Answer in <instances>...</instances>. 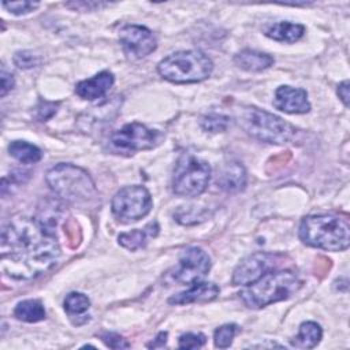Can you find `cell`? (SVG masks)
Listing matches in <instances>:
<instances>
[{
	"instance_id": "obj_27",
	"label": "cell",
	"mask_w": 350,
	"mask_h": 350,
	"mask_svg": "<svg viewBox=\"0 0 350 350\" xmlns=\"http://www.w3.org/2000/svg\"><path fill=\"white\" fill-rule=\"evenodd\" d=\"M38 5H40V3H37V1H11V3L4 1L3 3V7L15 15H23V14L31 12Z\"/></svg>"
},
{
	"instance_id": "obj_31",
	"label": "cell",
	"mask_w": 350,
	"mask_h": 350,
	"mask_svg": "<svg viewBox=\"0 0 350 350\" xmlns=\"http://www.w3.org/2000/svg\"><path fill=\"white\" fill-rule=\"evenodd\" d=\"M15 85V81H14V77L12 74L7 72L4 68L1 70V92H0V96L4 97Z\"/></svg>"
},
{
	"instance_id": "obj_3",
	"label": "cell",
	"mask_w": 350,
	"mask_h": 350,
	"mask_svg": "<svg viewBox=\"0 0 350 350\" xmlns=\"http://www.w3.org/2000/svg\"><path fill=\"white\" fill-rule=\"evenodd\" d=\"M302 286L301 279L288 269H272L239 291L241 301L252 309L288 299Z\"/></svg>"
},
{
	"instance_id": "obj_16",
	"label": "cell",
	"mask_w": 350,
	"mask_h": 350,
	"mask_svg": "<svg viewBox=\"0 0 350 350\" xmlns=\"http://www.w3.org/2000/svg\"><path fill=\"white\" fill-rule=\"evenodd\" d=\"M216 183L219 187L228 193H237L246 186V171L238 161H230L220 167Z\"/></svg>"
},
{
	"instance_id": "obj_18",
	"label": "cell",
	"mask_w": 350,
	"mask_h": 350,
	"mask_svg": "<svg viewBox=\"0 0 350 350\" xmlns=\"http://www.w3.org/2000/svg\"><path fill=\"white\" fill-rule=\"evenodd\" d=\"M159 224L157 221H152L146 224L144 228L133 230L130 232H123L118 237L119 243L129 249V250H137L144 247L150 238H154L159 234Z\"/></svg>"
},
{
	"instance_id": "obj_30",
	"label": "cell",
	"mask_w": 350,
	"mask_h": 350,
	"mask_svg": "<svg viewBox=\"0 0 350 350\" xmlns=\"http://www.w3.org/2000/svg\"><path fill=\"white\" fill-rule=\"evenodd\" d=\"M59 104H55V103H48V101H41L38 104V107L36 108L37 109V119L40 120H46L49 119L53 113H56V108H57Z\"/></svg>"
},
{
	"instance_id": "obj_20",
	"label": "cell",
	"mask_w": 350,
	"mask_h": 350,
	"mask_svg": "<svg viewBox=\"0 0 350 350\" xmlns=\"http://www.w3.org/2000/svg\"><path fill=\"white\" fill-rule=\"evenodd\" d=\"M323 336L321 327L314 321H304L299 325L298 335L291 340V346L298 349H313Z\"/></svg>"
},
{
	"instance_id": "obj_1",
	"label": "cell",
	"mask_w": 350,
	"mask_h": 350,
	"mask_svg": "<svg viewBox=\"0 0 350 350\" xmlns=\"http://www.w3.org/2000/svg\"><path fill=\"white\" fill-rule=\"evenodd\" d=\"M60 246L51 227L26 215L12 216L1 230V271L16 280H31L52 269Z\"/></svg>"
},
{
	"instance_id": "obj_22",
	"label": "cell",
	"mask_w": 350,
	"mask_h": 350,
	"mask_svg": "<svg viewBox=\"0 0 350 350\" xmlns=\"http://www.w3.org/2000/svg\"><path fill=\"white\" fill-rule=\"evenodd\" d=\"M8 152L14 159H16L18 161L25 163V164L37 163L42 157L40 148H37L36 145L29 144L26 141H12L8 145Z\"/></svg>"
},
{
	"instance_id": "obj_26",
	"label": "cell",
	"mask_w": 350,
	"mask_h": 350,
	"mask_svg": "<svg viewBox=\"0 0 350 350\" xmlns=\"http://www.w3.org/2000/svg\"><path fill=\"white\" fill-rule=\"evenodd\" d=\"M206 342V338L204 334H196V332H187L180 335L179 338V349H198L204 346Z\"/></svg>"
},
{
	"instance_id": "obj_2",
	"label": "cell",
	"mask_w": 350,
	"mask_h": 350,
	"mask_svg": "<svg viewBox=\"0 0 350 350\" xmlns=\"http://www.w3.org/2000/svg\"><path fill=\"white\" fill-rule=\"evenodd\" d=\"M46 183L63 201L78 206L97 204L98 193L90 175L70 163H60L46 172Z\"/></svg>"
},
{
	"instance_id": "obj_15",
	"label": "cell",
	"mask_w": 350,
	"mask_h": 350,
	"mask_svg": "<svg viewBox=\"0 0 350 350\" xmlns=\"http://www.w3.org/2000/svg\"><path fill=\"white\" fill-rule=\"evenodd\" d=\"M219 295V287L215 283L209 282H197L193 283L186 291L178 293L168 299L171 305H186L196 302H211Z\"/></svg>"
},
{
	"instance_id": "obj_10",
	"label": "cell",
	"mask_w": 350,
	"mask_h": 350,
	"mask_svg": "<svg viewBox=\"0 0 350 350\" xmlns=\"http://www.w3.org/2000/svg\"><path fill=\"white\" fill-rule=\"evenodd\" d=\"M211 269V258L201 247L190 246L179 254L178 267L170 273L171 280L180 284L201 282Z\"/></svg>"
},
{
	"instance_id": "obj_24",
	"label": "cell",
	"mask_w": 350,
	"mask_h": 350,
	"mask_svg": "<svg viewBox=\"0 0 350 350\" xmlns=\"http://www.w3.org/2000/svg\"><path fill=\"white\" fill-rule=\"evenodd\" d=\"M239 331H241V328L237 324H224V325L216 328V331L213 334L215 346L219 349L230 347L232 343V339L235 338V335Z\"/></svg>"
},
{
	"instance_id": "obj_19",
	"label": "cell",
	"mask_w": 350,
	"mask_h": 350,
	"mask_svg": "<svg viewBox=\"0 0 350 350\" xmlns=\"http://www.w3.org/2000/svg\"><path fill=\"white\" fill-rule=\"evenodd\" d=\"M305 33V27L301 23H291V22H278L269 26L265 31L267 37L280 41V42H295L298 41Z\"/></svg>"
},
{
	"instance_id": "obj_21",
	"label": "cell",
	"mask_w": 350,
	"mask_h": 350,
	"mask_svg": "<svg viewBox=\"0 0 350 350\" xmlns=\"http://www.w3.org/2000/svg\"><path fill=\"white\" fill-rule=\"evenodd\" d=\"M14 316L21 321L37 323L45 319V309L44 305L37 299H25L16 304Z\"/></svg>"
},
{
	"instance_id": "obj_28",
	"label": "cell",
	"mask_w": 350,
	"mask_h": 350,
	"mask_svg": "<svg viewBox=\"0 0 350 350\" xmlns=\"http://www.w3.org/2000/svg\"><path fill=\"white\" fill-rule=\"evenodd\" d=\"M14 63L19 67V68H31L38 66L40 63V57L37 55H34L33 52L29 51H22V52H16L14 56Z\"/></svg>"
},
{
	"instance_id": "obj_11",
	"label": "cell",
	"mask_w": 350,
	"mask_h": 350,
	"mask_svg": "<svg viewBox=\"0 0 350 350\" xmlns=\"http://www.w3.org/2000/svg\"><path fill=\"white\" fill-rule=\"evenodd\" d=\"M280 264V256L267 252H256L245 257L234 269L232 284L247 286L264 273L275 269Z\"/></svg>"
},
{
	"instance_id": "obj_8",
	"label": "cell",
	"mask_w": 350,
	"mask_h": 350,
	"mask_svg": "<svg viewBox=\"0 0 350 350\" xmlns=\"http://www.w3.org/2000/svg\"><path fill=\"white\" fill-rule=\"evenodd\" d=\"M163 135L157 130L149 129L142 123L133 122L116 130L111 138V149L119 154H133L138 150L152 149L160 144Z\"/></svg>"
},
{
	"instance_id": "obj_25",
	"label": "cell",
	"mask_w": 350,
	"mask_h": 350,
	"mask_svg": "<svg viewBox=\"0 0 350 350\" xmlns=\"http://www.w3.org/2000/svg\"><path fill=\"white\" fill-rule=\"evenodd\" d=\"M230 123V118L226 115H220V113H211V115H205L201 119V127L205 131L209 133H220L224 131L227 129Z\"/></svg>"
},
{
	"instance_id": "obj_12",
	"label": "cell",
	"mask_w": 350,
	"mask_h": 350,
	"mask_svg": "<svg viewBox=\"0 0 350 350\" xmlns=\"http://www.w3.org/2000/svg\"><path fill=\"white\" fill-rule=\"evenodd\" d=\"M119 40L124 52L137 59L150 55L157 46L153 33L139 25H126L122 27L119 31Z\"/></svg>"
},
{
	"instance_id": "obj_17",
	"label": "cell",
	"mask_w": 350,
	"mask_h": 350,
	"mask_svg": "<svg viewBox=\"0 0 350 350\" xmlns=\"http://www.w3.org/2000/svg\"><path fill=\"white\" fill-rule=\"evenodd\" d=\"M273 57L268 53L253 51V49H243L234 56V63L246 71H262L269 68L273 64Z\"/></svg>"
},
{
	"instance_id": "obj_7",
	"label": "cell",
	"mask_w": 350,
	"mask_h": 350,
	"mask_svg": "<svg viewBox=\"0 0 350 350\" xmlns=\"http://www.w3.org/2000/svg\"><path fill=\"white\" fill-rule=\"evenodd\" d=\"M211 179V167L206 161L191 154H183L175 167L172 190L180 197H197L202 194Z\"/></svg>"
},
{
	"instance_id": "obj_32",
	"label": "cell",
	"mask_w": 350,
	"mask_h": 350,
	"mask_svg": "<svg viewBox=\"0 0 350 350\" xmlns=\"http://www.w3.org/2000/svg\"><path fill=\"white\" fill-rule=\"evenodd\" d=\"M336 93H338L339 98L342 100V103L347 107L349 105V81H343L342 83H339Z\"/></svg>"
},
{
	"instance_id": "obj_34",
	"label": "cell",
	"mask_w": 350,
	"mask_h": 350,
	"mask_svg": "<svg viewBox=\"0 0 350 350\" xmlns=\"http://www.w3.org/2000/svg\"><path fill=\"white\" fill-rule=\"evenodd\" d=\"M167 332H160L157 336H156V339L152 342V343H149L148 345V347H164L165 346V342H167Z\"/></svg>"
},
{
	"instance_id": "obj_29",
	"label": "cell",
	"mask_w": 350,
	"mask_h": 350,
	"mask_svg": "<svg viewBox=\"0 0 350 350\" xmlns=\"http://www.w3.org/2000/svg\"><path fill=\"white\" fill-rule=\"evenodd\" d=\"M100 338L111 349H129L130 347V343L116 332H103V334H100Z\"/></svg>"
},
{
	"instance_id": "obj_9",
	"label": "cell",
	"mask_w": 350,
	"mask_h": 350,
	"mask_svg": "<svg viewBox=\"0 0 350 350\" xmlns=\"http://www.w3.org/2000/svg\"><path fill=\"white\" fill-rule=\"evenodd\" d=\"M112 213L122 221H135L145 217L152 209V197L146 187L139 185L120 189L112 198Z\"/></svg>"
},
{
	"instance_id": "obj_13",
	"label": "cell",
	"mask_w": 350,
	"mask_h": 350,
	"mask_svg": "<svg viewBox=\"0 0 350 350\" xmlns=\"http://www.w3.org/2000/svg\"><path fill=\"white\" fill-rule=\"evenodd\" d=\"M273 105L286 113H306L310 111L306 90L284 85L276 89Z\"/></svg>"
},
{
	"instance_id": "obj_33",
	"label": "cell",
	"mask_w": 350,
	"mask_h": 350,
	"mask_svg": "<svg viewBox=\"0 0 350 350\" xmlns=\"http://www.w3.org/2000/svg\"><path fill=\"white\" fill-rule=\"evenodd\" d=\"M68 7H74V8H79V7H85V11H90L93 8H100L107 5L105 3H86V1H81V3H67Z\"/></svg>"
},
{
	"instance_id": "obj_4",
	"label": "cell",
	"mask_w": 350,
	"mask_h": 350,
	"mask_svg": "<svg viewBox=\"0 0 350 350\" xmlns=\"http://www.w3.org/2000/svg\"><path fill=\"white\" fill-rule=\"evenodd\" d=\"M301 241L312 247L342 252L350 243V227L346 219L335 215H310L299 224Z\"/></svg>"
},
{
	"instance_id": "obj_23",
	"label": "cell",
	"mask_w": 350,
	"mask_h": 350,
	"mask_svg": "<svg viewBox=\"0 0 350 350\" xmlns=\"http://www.w3.org/2000/svg\"><path fill=\"white\" fill-rule=\"evenodd\" d=\"M64 310L67 312V314L70 316L71 320L81 319L85 317L89 320V316H86L85 313L88 312L89 306H90V299L82 294V293H70L68 295H66L64 298Z\"/></svg>"
},
{
	"instance_id": "obj_6",
	"label": "cell",
	"mask_w": 350,
	"mask_h": 350,
	"mask_svg": "<svg viewBox=\"0 0 350 350\" xmlns=\"http://www.w3.org/2000/svg\"><path fill=\"white\" fill-rule=\"evenodd\" d=\"M212 60L201 51H179L157 64L159 74L174 83L201 82L212 74Z\"/></svg>"
},
{
	"instance_id": "obj_14",
	"label": "cell",
	"mask_w": 350,
	"mask_h": 350,
	"mask_svg": "<svg viewBox=\"0 0 350 350\" xmlns=\"http://www.w3.org/2000/svg\"><path fill=\"white\" fill-rule=\"evenodd\" d=\"M113 74L109 71H101L92 78L83 79L75 85V93L83 100H98L105 96V93L113 85Z\"/></svg>"
},
{
	"instance_id": "obj_5",
	"label": "cell",
	"mask_w": 350,
	"mask_h": 350,
	"mask_svg": "<svg viewBox=\"0 0 350 350\" xmlns=\"http://www.w3.org/2000/svg\"><path fill=\"white\" fill-rule=\"evenodd\" d=\"M235 119L249 135L268 144H286L297 134V129L293 124L252 105H243L237 109Z\"/></svg>"
}]
</instances>
